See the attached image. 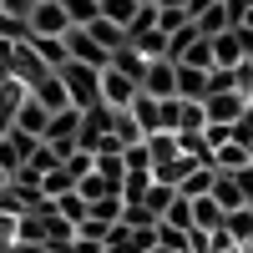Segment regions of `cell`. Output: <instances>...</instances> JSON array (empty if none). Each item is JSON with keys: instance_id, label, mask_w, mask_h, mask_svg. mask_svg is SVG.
<instances>
[{"instance_id": "1", "label": "cell", "mask_w": 253, "mask_h": 253, "mask_svg": "<svg viewBox=\"0 0 253 253\" xmlns=\"http://www.w3.org/2000/svg\"><path fill=\"white\" fill-rule=\"evenodd\" d=\"M56 76L66 81V96H71V107H76V112H91V107H107V101H101V71H91V66H81V61H66V66H61Z\"/></svg>"}, {"instance_id": "2", "label": "cell", "mask_w": 253, "mask_h": 253, "mask_svg": "<svg viewBox=\"0 0 253 253\" xmlns=\"http://www.w3.org/2000/svg\"><path fill=\"white\" fill-rule=\"evenodd\" d=\"M142 91H147V96H157V101L177 96V61L152 56V61H147V71H142Z\"/></svg>"}, {"instance_id": "3", "label": "cell", "mask_w": 253, "mask_h": 253, "mask_svg": "<svg viewBox=\"0 0 253 253\" xmlns=\"http://www.w3.org/2000/svg\"><path fill=\"white\" fill-rule=\"evenodd\" d=\"M137 91H142V86H137L122 66H107V71H101V101H107L112 112H126V107L137 101Z\"/></svg>"}, {"instance_id": "4", "label": "cell", "mask_w": 253, "mask_h": 253, "mask_svg": "<svg viewBox=\"0 0 253 253\" xmlns=\"http://www.w3.org/2000/svg\"><path fill=\"white\" fill-rule=\"evenodd\" d=\"M243 112H248V96H243V91H213V96L203 101L208 126H233Z\"/></svg>"}, {"instance_id": "5", "label": "cell", "mask_w": 253, "mask_h": 253, "mask_svg": "<svg viewBox=\"0 0 253 253\" xmlns=\"http://www.w3.org/2000/svg\"><path fill=\"white\" fill-rule=\"evenodd\" d=\"M152 248H157V228H126V223H117L112 238L101 243V253H152Z\"/></svg>"}, {"instance_id": "6", "label": "cell", "mask_w": 253, "mask_h": 253, "mask_svg": "<svg viewBox=\"0 0 253 253\" xmlns=\"http://www.w3.org/2000/svg\"><path fill=\"white\" fill-rule=\"evenodd\" d=\"M66 51H71V61H81V66H91V71H107V66H112V51L96 46V41L81 31V26L66 31Z\"/></svg>"}, {"instance_id": "7", "label": "cell", "mask_w": 253, "mask_h": 253, "mask_svg": "<svg viewBox=\"0 0 253 253\" xmlns=\"http://www.w3.org/2000/svg\"><path fill=\"white\" fill-rule=\"evenodd\" d=\"M66 31H71V15L61 0H41L31 10V36H66Z\"/></svg>"}, {"instance_id": "8", "label": "cell", "mask_w": 253, "mask_h": 253, "mask_svg": "<svg viewBox=\"0 0 253 253\" xmlns=\"http://www.w3.org/2000/svg\"><path fill=\"white\" fill-rule=\"evenodd\" d=\"M193 26H198V36H223V31H233V15H228V5L223 0H208V5H198L193 10Z\"/></svg>"}, {"instance_id": "9", "label": "cell", "mask_w": 253, "mask_h": 253, "mask_svg": "<svg viewBox=\"0 0 253 253\" xmlns=\"http://www.w3.org/2000/svg\"><path fill=\"white\" fill-rule=\"evenodd\" d=\"M46 122H51V112L46 107H41V101L36 96H26V101H20V112H15V132H26V137H36V142H46Z\"/></svg>"}, {"instance_id": "10", "label": "cell", "mask_w": 253, "mask_h": 253, "mask_svg": "<svg viewBox=\"0 0 253 253\" xmlns=\"http://www.w3.org/2000/svg\"><path fill=\"white\" fill-rule=\"evenodd\" d=\"M31 96H36L46 112H66V107H71V96H66V81H61L56 71H51V76H41L36 86H31Z\"/></svg>"}, {"instance_id": "11", "label": "cell", "mask_w": 253, "mask_h": 253, "mask_svg": "<svg viewBox=\"0 0 253 253\" xmlns=\"http://www.w3.org/2000/svg\"><path fill=\"white\" fill-rule=\"evenodd\" d=\"M126 112H132V122L142 126V137H152V132H162V101H157V96H147V91H137V101H132V107H126Z\"/></svg>"}, {"instance_id": "12", "label": "cell", "mask_w": 253, "mask_h": 253, "mask_svg": "<svg viewBox=\"0 0 253 253\" xmlns=\"http://www.w3.org/2000/svg\"><path fill=\"white\" fill-rule=\"evenodd\" d=\"M177 96L182 101H208V71L203 66H182V61H177Z\"/></svg>"}, {"instance_id": "13", "label": "cell", "mask_w": 253, "mask_h": 253, "mask_svg": "<svg viewBox=\"0 0 253 253\" xmlns=\"http://www.w3.org/2000/svg\"><path fill=\"white\" fill-rule=\"evenodd\" d=\"M223 223H228V213L213 198H193V228L198 233H223Z\"/></svg>"}, {"instance_id": "14", "label": "cell", "mask_w": 253, "mask_h": 253, "mask_svg": "<svg viewBox=\"0 0 253 253\" xmlns=\"http://www.w3.org/2000/svg\"><path fill=\"white\" fill-rule=\"evenodd\" d=\"M31 46H36V56L46 61L51 71H61L71 61V51H66V36H31Z\"/></svg>"}, {"instance_id": "15", "label": "cell", "mask_w": 253, "mask_h": 253, "mask_svg": "<svg viewBox=\"0 0 253 253\" xmlns=\"http://www.w3.org/2000/svg\"><path fill=\"white\" fill-rule=\"evenodd\" d=\"M81 31H86V36L96 41V46H107L112 56H117V51L126 46V31H122V26H112V20H107V15H96V20H91V26H81Z\"/></svg>"}, {"instance_id": "16", "label": "cell", "mask_w": 253, "mask_h": 253, "mask_svg": "<svg viewBox=\"0 0 253 253\" xmlns=\"http://www.w3.org/2000/svg\"><path fill=\"white\" fill-rule=\"evenodd\" d=\"M223 233L233 238L238 248H253V208H238V213H228V223H223Z\"/></svg>"}, {"instance_id": "17", "label": "cell", "mask_w": 253, "mask_h": 253, "mask_svg": "<svg viewBox=\"0 0 253 253\" xmlns=\"http://www.w3.org/2000/svg\"><path fill=\"white\" fill-rule=\"evenodd\" d=\"M248 162H253V157H248L243 142H228V147L213 152V167H218V172H238V167H248Z\"/></svg>"}, {"instance_id": "18", "label": "cell", "mask_w": 253, "mask_h": 253, "mask_svg": "<svg viewBox=\"0 0 253 253\" xmlns=\"http://www.w3.org/2000/svg\"><path fill=\"white\" fill-rule=\"evenodd\" d=\"M162 223L167 228H182V233H193V198H172V203H167V213H162Z\"/></svg>"}, {"instance_id": "19", "label": "cell", "mask_w": 253, "mask_h": 253, "mask_svg": "<svg viewBox=\"0 0 253 253\" xmlns=\"http://www.w3.org/2000/svg\"><path fill=\"white\" fill-rule=\"evenodd\" d=\"M213 177H218V167H198L193 177H182L177 193H182V198H208V193H213Z\"/></svg>"}, {"instance_id": "20", "label": "cell", "mask_w": 253, "mask_h": 253, "mask_svg": "<svg viewBox=\"0 0 253 253\" xmlns=\"http://www.w3.org/2000/svg\"><path fill=\"white\" fill-rule=\"evenodd\" d=\"M137 10H142V0H101V15H107L112 26H122V31L132 26V15H137Z\"/></svg>"}, {"instance_id": "21", "label": "cell", "mask_w": 253, "mask_h": 253, "mask_svg": "<svg viewBox=\"0 0 253 253\" xmlns=\"http://www.w3.org/2000/svg\"><path fill=\"white\" fill-rule=\"evenodd\" d=\"M61 193H76V177L66 167H51V172L41 177V198H61Z\"/></svg>"}, {"instance_id": "22", "label": "cell", "mask_w": 253, "mask_h": 253, "mask_svg": "<svg viewBox=\"0 0 253 253\" xmlns=\"http://www.w3.org/2000/svg\"><path fill=\"white\" fill-rule=\"evenodd\" d=\"M61 167H66V172H71V177L81 182V177H91V172H96V157L86 152V147H71V152L61 157Z\"/></svg>"}, {"instance_id": "23", "label": "cell", "mask_w": 253, "mask_h": 253, "mask_svg": "<svg viewBox=\"0 0 253 253\" xmlns=\"http://www.w3.org/2000/svg\"><path fill=\"white\" fill-rule=\"evenodd\" d=\"M76 193L86 198V203H101V198H112V193H122V187H117V182H107L101 172H91V177H81V182H76Z\"/></svg>"}, {"instance_id": "24", "label": "cell", "mask_w": 253, "mask_h": 253, "mask_svg": "<svg viewBox=\"0 0 253 253\" xmlns=\"http://www.w3.org/2000/svg\"><path fill=\"white\" fill-rule=\"evenodd\" d=\"M51 208H56V213L66 218L71 228H76L81 218H86V198H81V193H61V198H51Z\"/></svg>"}, {"instance_id": "25", "label": "cell", "mask_w": 253, "mask_h": 253, "mask_svg": "<svg viewBox=\"0 0 253 253\" xmlns=\"http://www.w3.org/2000/svg\"><path fill=\"white\" fill-rule=\"evenodd\" d=\"M112 137H117L122 147H137V142H147V137H142V126L132 122V112H117V117H112Z\"/></svg>"}, {"instance_id": "26", "label": "cell", "mask_w": 253, "mask_h": 253, "mask_svg": "<svg viewBox=\"0 0 253 253\" xmlns=\"http://www.w3.org/2000/svg\"><path fill=\"white\" fill-rule=\"evenodd\" d=\"M0 41H5V46L31 41V20H20V15H5V10H0Z\"/></svg>"}, {"instance_id": "27", "label": "cell", "mask_w": 253, "mask_h": 253, "mask_svg": "<svg viewBox=\"0 0 253 253\" xmlns=\"http://www.w3.org/2000/svg\"><path fill=\"white\" fill-rule=\"evenodd\" d=\"M152 253H187V233H182V228L157 223V248H152Z\"/></svg>"}, {"instance_id": "28", "label": "cell", "mask_w": 253, "mask_h": 253, "mask_svg": "<svg viewBox=\"0 0 253 253\" xmlns=\"http://www.w3.org/2000/svg\"><path fill=\"white\" fill-rule=\"evenodd\" d=\"M61 5H66L71 26H91V20L101 15V0H61Z\"/></svg>"}, {"instance_id": "29", "label": "cell", "mask_w": 253, "mask_h": 253, "mask_svg": "<svg viewBox=\"0 0 253 253\" xmlns=\"http://www.w3.org/2000/svg\"><path fill=\"white\" fill-rule=\"evenodd\" d=\"M177 198V187H162V182H152V187H147V198H142V208H152V213L162 218L167 213V203H172Z\"/></svg>"}, {"instance_id": "30", "label": "cell", "mask_w": 253, "mask_h": 253, "mask_svg": "<svg viewBox=\"0 0 253 253\" xmlns=\"http://www.w3.org/2000/svg\"><path fill=\"white\" fill-rule=\"evenodd\" d=\"M182 66H203V71H213V46H208V41L187 46V51H182Z\"/></svg>"}, {"instance_id": "31", "label": "cell", "mask_w": 253, "mask_h": 253, "mask_svg": "<svg viewBox=\"0 0 253 253\" xmlns=\"http://www.w3.org/2000/svg\"><path fill=\"white\" fill-rule=\"evenodd\" d=\"M157 10H177V5H187V0H152Z\"/></svg>"}, {"instance_id": "32", "label": "cell", "mask_w": 253, "mask_h": 253, "mask_svg": "<svg viewBox=\"0 0 253 253\" xmlns=\"http://www.w3.org/2000/svg\"><path fill=\"white\" fill-rule=\"evenodd\" d=\"M5 182H10V177H5V172H0V193H5Z\"/></svg>"}, {"instance_id": "33", "label": "cell", "mask_w": 253, "mask_h": 253, "mask_svg": "<svg viewBox=\"0 0 253 253\" xmlns=\"http://www.w3.org/2000/svg\"><path fill=\"white\" fill-rule=\"evenodd\" d=\"M142 5H152V0H142Z\"/></svg>"}, {"instance_id": "34", "label": "cell", "mask_w": 253, "mask_h": 253, "mask_svg": "<svg viewBox=\"0 0 253 253\" xmlns=\"http://www.w3.org/2000/svg\"><path fill=\"white\" fill-rule=\"evenodd\" d=\"M248 10H253V0H248Z\"/></svg>"}, {"instance_id": "35", "label": "cell", "mask_w": 253, "mask_h": 253, "mask_svg": "<svg viewBox=\"0 0 253 253\" xmlns=\"http://www.w3.org/2000/svg\"><path fill=\"white\" fill-rule=\"evenodd\" d=\"M36 5H41V0H36Z\"/></svg>"}]
</instances>
